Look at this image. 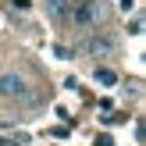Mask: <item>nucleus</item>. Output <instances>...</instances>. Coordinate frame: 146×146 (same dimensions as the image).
<instances>
[{
    "label": "nucleus",
    "instance_id": "obj_1",
    "mask_svg": "<svg viewBox=\"0 0 146 146\" xmlns=\"http://www.w3.org/2000/svg\"><path fill=\"white\" fill-rule=\"evenodd\" d=\"M25 93H29V86H25L21 75H14V71L0 75V100H18V96H25Z\"/></svg>",
    "mask_w": 146,
    "mask_h": 146
},
{
    "label": "nucleus",
    "instance_id": "obj_2",
    "mask_svg": "<svg viewBox=\"0 0 146 146\" xmlns=\"http://www.w3.org/2000/svg\"><path fill=\"white\" fill-rule=\"evenodd\" d=\"M43 4H46V11H50L54 21H68L71 18V4L68 0H43Z\"/></svg>",
    "mask_w": 146,
    "mask_h": 146
},
{
    "label": "nucleus",
    "instance_id": "obj_3",
    "mask_svg": "<svg viewBox=\"0 0 146 146\" xmlns=\"http://www.w3.org/2000/svg\"><path fill=\"white\" fill-rule=\"evenodd\" d=\"M89 54H114V43L111 39H107V36H93V39H89Z\"/></svg>",
    "mask_w": 146,
    "mask_h": 146
},
{
    "label": "nucleus",
    "instance_id": "obj_4",
    "mask_svg": "<svg viewBox=\"0 0 146 146\" xmlns=\"http://www.w3.org/2000/svg\"><path fill=\"white\" fill-rule=\"evenodd\" d=\"M96 82L100 86H114V82H118V71H114V68H96Z\"/></svg>",
    "mask_w": 146,
    "mask_h": 146
},
{
    "label": "nucleus",
    "instance_id": "obj_5",
    "mask_svg": "<svg viewBox=\"0 0 146 146\" xmlns=\"http://www.w3.org/2000/svg\"><path fill=\"white\" fill-rule=\"evenodd\" d=\"M68 4H71V7H75V4H86V0H68Z\"/></svg>",
    "mask_w": 146,
    "mask_h": 146
}]
</instances>
